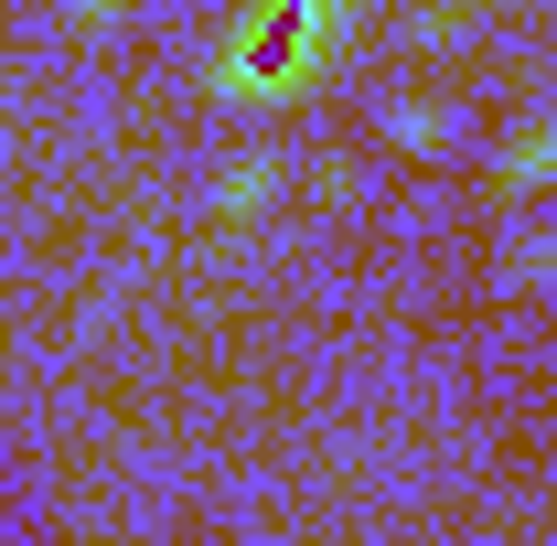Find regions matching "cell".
Listing matches in <instances>:
<instances>
[{
	"label": "cell",
	"mask_w": 557,
	"mask_h": 546,
	"mask_svg": "<svg viewBox=\"0 0 557 546\" xmlns=\"http://www.w3.org/2000/svg\"><path fill=\"white\" fill-rule=\"evenodd\" d=\"M333 44V11L322 0H269L225 33V86L236 97H269V86H300V65Z\"/></svg>",
	"instance_id": "1"
},
{
	"label": "cell",
	"mask_w": 557,
	"mask_h": 546,
	"mask_svg": "<svg viewBox=\"0 0 557 546\" xmlns=\"http://www.w3.org/2000/svg\"><path fill=\"white\" fill-rule=\"evenodd\" d=\"M547 172H557V119H525L504 139V183H547Z\"/></svg>",
	"instance_id": "2"
},
{
	"label": "cell",
	"mask_w": 557,
	"mask_h": 546,
	"mask_svg": "<svg viewBox=\"0 0 557 546\" xmlns=\"http://www.w3.org/2000/svg\"><path fill=\"white\" fill-rule=\"evenodd\" d=\"M269 183H278V161H269V150H247V161L225 172V214H247L258 194H269Z\"/></svg>",
	"instance_id": "3"
}]
</instances>
